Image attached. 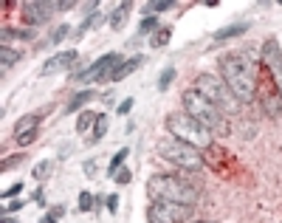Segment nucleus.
Returning <instances> with one entry per match:
<instances>
[{"mask_svg": "<svg viewBox=\"0 0 282 223\" xmlns=\"http://www.w3.org/2000/svg\"><path fill=\"white\" fill-rule=\"evenodd\" d=\"M20 192H23V181H17L9 189H3V198H14V195H20Z\"/></svg>", "mask_w": 282, "mask_h": 223, "instance_id": "nucleus-34", "label": "nucleus"}, {"mask_svg": "<svg viewBox=\"0 0 282 223\" xmlns=\"http://www.w3.org/2000/svg\"><path fill=\"white\" fill-rule=\"evenodd\" d=\"M158 156H161L167 164L178 167V170H186V173H195V170H203V156L197 147L178 141V138L167 136L158 141Z\"/></svg>", "mask_w": 282, "mask_h": 223, "instance_id": "nucleus-6", "label": "nucleus"}, {"mask_svg": "<svg viewBox=\"0 0 282 223\" xmlns=\"http://www.w3.org/2000/svg\"><path fill=\"white\" fill-rule=\"evenodd\" d=\"M169 37H172V29H167V26H161V29L153 34V40H150V45L153 48H164V45L169 43Z\"/></svg>", "mask_w": 282, "mask_h": 223, "instance_id": "nucleus-22", "label": "nucleus"}, {"mask_svg": "<svg viewBox=\"0 0 282 223\" xmlns=\"http://www.w3.org/2000/svg\"><path fill=\"white\" fill-rule=\"evenodd\" d=\"M192 215H195V206L169 203V201H153L147 209L150 223H189Z\"/></svg>", "mask_w": 282, "mask_h": 223, "instance_id": "nucleus-7", "label": "nucleus"}, {"mask_svg": "<svg viewBox=\"0 0 282 223\" xmlns=\"http://www.w3.org/2000/svg\"><path fill=\"white\" fill-rule=\"evenodd\" d=\"M70 34V26L68 23H62V26H56L54 31H51V37H48V45H56V43H62L65 37Z\"/></svg>", "mask_w": 282, "mask_h": 223, "instance_id": "nucleus-26", "label": "nucleus"}, {"mask_svg": "<svg viewBox=\"0 0 282 223\" xmlns=\"http://www.w3.org/2000/svg\"><path fill=\"white\" fill-rule=\"evenodd\" d=\"M189 223H215V220H189Z\"/></svg>", "mask_w": 282, "mask_h": 223, "instance_id": "nucleus-42", "label": "nucleus"}, {"mask_svg": "<svg viewBox=\"0 0 282 223\" xmlns=\"http://www.w3.org/2000/svg\"><path fill=\"white\" fill-rule=\"evenodd\" d=\"M85 173H88V175H93V173H96V161H88V164H85Z\"/></svg>", "mask_w": 282, "mask_h": 223, "instance_id": "nucleus-39", "label": "nucleus"}, {"mask_svg": "<svg viewBox=\"0 0 282 223\" xmlns=\"http://www.w3.org/2000/svg\"><path fill=\"white\" fill-rule=\"evenodd\" d=\"M23 161H26V156H23V153H17V156H12V159H3V173H9V170H12V167H20Z\"/></svg>", "mask_w": 282, "mask_h": 223, "instance_id": "nucleus-32", "label": "nucleus"}, {"mask_svg": "<svg viewBox=\"0 0 282 223\" xmlns=\"http://www.w3.org/2000/svg\"><path fill=\"white\" fill-rule=\"evenodd\" d=\"M130 110H133V99H124V102L119 105V110H116V113H119V116H127Z\"/></svg>", "mask_w": 282, "mask_h": 223, "instance_id": "nucleus-37", "label": "nucleus"}, {"mask_svg": "<svg viewBox=\"0 0 282 223\" xmlns=\"http://www.w3.org/2000/svg\"><path fill=\"white\" fill-rule=\"evenodd\" d=\"M161 29V26H158V17H144V20H141V26H138V31L141 34H155V31Z\"/></svg>", "mask_w": 282, "mask_h": 223, "instance_id": "nucleus-28", "label": "nucleus"}, {"mask_svg": "<svg viewBox=\"0 0 282 223\" xmlns=\"http://www.w3.org/2000/svg\"><path fill=\"white\" fill-rule=\"evenodd\" d=\"M127 57H121V54H116V51H110V54H105V57H99L93 65H88L79 77H74L77 82H82V85H91V82H107L110 80V73L119 68L121 62H124Z\"/></svg>", "mask_w": 282, "mask_h": 223, "instance_id": "nucleus-8", "label": "nucleus"}, {"mask_svg": "<svg viewBox=\"0 0 282 223\" xmlns=\"http://www.w3.org/2000/svg\"><path fill=\"white\" fill-rule=\"evenodd\" d=\"M31 201H37L40 206H45V195H42V189H37V192L31 195Z\"/></svg>", "mask_w": 282, "mask_h": 223, "instance_id": "nucleus-38", "label": "nucleus"}, {"mask_svg": "<svg viewBox=\"0 0 282 223\" xmlns=\"http://www.w3.org/2000/svg\"><path fill=\"white\" fill-rule=\"evenodd\" d=\"M147 195L153 201L183 203V206H195L197 198H200L197 187L186 184L183 178H175V175H153L147 181Z\"/></svg>", "mask_w": 282, "mask_h": 223, "instance_id": "nucleus-3", "label": "nucleus"}, {"mask_svg": "<svg viewBox=\"0 0 282 223\" xmlns=\"http://www.w3.org/2000/svg\"><path fill=\"white\" fill-rule=\"evenodd\" d=\"M23 206H26V201H9V203H6V209H3V212H6V215H12V212H20Z\"/></svg>", "mask_w": 282, "mask_h": 223, "instance_id": "nucleus-35", "label": "nucleus"}, {"mask_svg": "<svg viewBox=\"0 0 282 223\" xmlns=\"http://www.w3.org/2000/svg\"><path fill=\"white\" fill-rule=\"evenodd\" d=\"M79 212H93L96 209V195H91V192H79Z\"/></svg>", "mask_w": 282, "mask_h": 223, "instance_id": "nucleus-25", "label": "nucleus"}, {"mask_svg": "<svg viewBox=\"0 0 282 223\" xmlns=\"http://www.w3.org/2000/svg\"><path fill=\"white\" fill-rule=\"evenodd\" d=\"M40 138V130H31V133H26V136H20V138H14L17 141V147H31V144Z\"/></svg>", "mask_w": 282, "mask_h": 223, "instance_id": "nucleus-31", "label": "nucleus"}, {"mask_svg": "<svg viewBox=\"0 0 282 223\" xmlns=\"http://www.w3.org/2000/svg\"><path fill=\"white\" fill-rule=\"evenodd\" d=\"M192 88H195L197 94H203L223 116L240 113V105H243V102H240L237 96L229 91V85H226L220 77H215V73H197L195 82H192Z\"/></svg>", "mask_w": 282, "mask_h": 223, "instance_id": "nucleus-5", "label": "nucleus"}, {"mask_svg": "<svg viewBox=\"0 0 282 223\" xmlns=\"http://www.w3.org/2000/svg\"><path fill=\"white\" fill-rule=\"evenodd\" d=\"M93 99H96V91H77V94L70 96V102L65 105L62 113H82V108Z\"/></svg>", "mask_w": 282, "mask_h": 223, "instance_id": "nucleus-14", "label": "nucleus"}, {"mask_svg": "<svg viewBox=\"0 0 282 223\" xmlns=\"http://www.w3.org/2000/svg\"><path fill=\"white\" fill-rule=\"evenodd\" d=\"M260 65L271 73V80L276 82V88H279V94H282V48L276 43V37H268L265 43H262Z\"/></svg>", "mask_w": 282, "mask_h": 223, "instance_id": "nucleus-9", "label": "nucleus"}, {"mask_svg": "<svg viewBox=\"0 0 282 223\" xmlns=\"http://www.w3.org/2000/svg\"><path fill=\"white\" fill-rule=\"evenodd\" d=\"M0 223H17V220H14V217H9V215H3V220H0Z\"/></svg>", "mask_w": 282, "mask_h": 223, "instance_id": "nucleus-41", "label": "nucleus"}, {"mask_svg": "<svg viewBox=\"0 0 282 223\" xmlns=\"http://www.w3.org/2000/svg\"><path fill=\"white\" fill-rule=\"evenodd\" d=\"M107 127H110V119H107V113H99V119H96V127H93V136H91V144L102 141V138L107 136Z\"/></svg>", "mask_w": 282, "mask_h": 223, "instance_id": "nucleus-19", "label": "nucleus"}, {"mask_svg": "<svg viewBox=\"0 0 282 223\" xmlns=\"http://www.w3.org/2000/svg\"><path fill=\"white\" fill-rule=\"evenodd\" d=\"M141 65H144V54H133V57H127L124 62H121L119 68L110 73V80H107V82H121L124 77H130L133 71H138Z\"/></svg>", "mask_w": 282, "mask_h": 223, "instance_id": "nucleus-13", "label": "nucleus"}, {"mask_svg": "<svg viewBox=\"0 0 282 223\" xmlns=\"http://www.w3.org/2000/svg\"><path fill=\"white\" fill-rule=\"evenodd\" d=\"M181 102H183V110H186L195 122L203 124L212 136H229V133H232L229 119H226V116L220 113V110L215 108L203 94H197L195 88H186V91L181 94Z\"/></svg>", "mask_w": 282, "mask_h": 223, "instance_id": "nucleus-2", "label": "nucleus"}, {"mask_svg": "<svg viewBox=\"0 0 282 223\" xmlns=\"http://www.w3.org/2000/svg\"><path fill=\"white\" fill-rule=\"evenodd\" d=\"M105 206H107V212H110V215H116V212H119V195H116V192L107 195V198H105Z\"/></svg>", "mask_w": 282, "mask_h": 223, "instance_id": "nucleus-33", "label": "nucleus"}, {"mask_svg": "<svg viewBox=\"0 0 282 223\" xmlns=\"http://www.w3.org/2000/svg\"><path fill=\"white\" fill-rule=\"evenodd\" d=\"M31 130H40V113H26V116H20V119L14 122V138L26 136V133H31Z\"/></svg>", "mask_w": 282, "mask_h": 223, "instance_id": "nucleus-15", "label": "nucleus"}, {"mask_svg": "<svg viewBox=\"0 0 282 223\" xmlns=\"http://www.w3.org/2000/svg\"><path fill=\"white\" fill-rule=\"evenodd\" d=\"M51 170H54V161H48V159H45V161H40V164L34 167V178H37V181L48 178V175H51Z\"/></svg>", "mask_w": 282, "mask_h": 223, "instance_id": "nucleus-29", "label": "nucleus"}, {"mask_svg": "<svg viewBox=\"0 0 282 223\" xmlns=\"http://www.w3.org/2000/svg\"><path fill=\"white\" fill-rule=\"evenodd\" d=\"M246 31H248V23H234V26H229V29H220L218 34H215V40H218V43H226V40L246 34Z\"/></svg>", "mask_w": 282, "mask_h": 223, "instance_id": "nucleus-18", "label": "nucleus"}, {"mask_svg": "<svg viewBox=\"0 0 282 223\" xmlns=\"http://www.w3.org/2000/svg\"><path fill=\"white\" fill-rule=\"evenodd\" d=\"M220 80L229 85V91H232L243 105L257 99V85H260V80H257V65H254L248 51L226 54V57L220 59Z\"/></svg>", "mask_w": 282, "mask_h": 223, "instance_id": "nucleus-1", "label": "nucleus"}, {"mask_svg": "<svg viewBox=\"0 0 282 223\" xmlns=\"http://www.w3.org/2000/svg\"><path fill=\"white\" fill-rule=\"evenodd\" d=\"M169 9H175V3H164V0H158V3H144V15L153 17V15H161V12H169Z\"/></svg>", "mask_w": 282, "mask_h": 223, "instance_id": "nucleus-23", "label": "nucleus"}, {"mask_svg": "<svg viewBox=\"0 0 282 223\" xmlns=\"http://www.w3.org/2000/svg\"><path fill=\"white\" fill-rule=\"evenodd\" d=\"M20 51H14L12 45H0V62H3V68H9V65H14V62H20Z\"/></svg>", "mask_w": 282, "mask_h": 223, "instance_id": "nucleus-20", "label": "nucleus"}, {"mask_svg": "<svg viewBox=\"0 0 282 223\" xmlns=\"http://www.w3.org/2000/svg\"><path fill=\"white\" fill-rule=\"evenodd\" d=\"M113 181H116L119 187H124V184H130V181H133V173H130V167H121L119 173L113 175Z\"/></svg>", "mask_w": 282, "mask_h": 223, "instance_id": "nucleus-30", "label": "nucleus"}, {"mask_svg": "<svg viewBox=\"0 0 282 223\" xmlns=\"http://www.w3.org/2000/svg\"><path fill=\"white\" fill-rule=\"evenodd\" d=\"M54 12H56L54 3H48V0H26V3H23V23H26L28 29L45 26Z\"/></svg>", "mask_w": 282, "mask_h": 223, "instance_id": "nucleus-11", "label": "nucleus"}, {"mask_svg": "<svg viewBox=\"0 0 282 223\" xmlns=\"http://www.w3.org/2000/svg\"><path fill=\"white\" fill-rule=\"evenodd\" d=\"M40 223H56V217H51V215H42V217H40Z\"/></svg>", "mask_w": 282, "mask_h": 223, "instance_id": "nucleus-40", "label": "nucleus"}, {"mask_svg": "<svg viewBox=\"0 0 282 223\" xmlns=\"http://www.w3.org/2000/svg\"><path fill=\"white\" fill-rule=\"evenodd\" d=\"M130 12H133V3L130 0H124V3H119V6L113 9V15H110V29H124V23L127 17H130Z\"/></svg>", "mask_w": 282, "mask_h": 223, "instance_id": "nucleus-16", "label": "nucleus"}, {"mask_svg": "<svg viewBox=\"0 0 282 223\" xmlns=\"http://www.w3.org/2000/svg\"><path fill=\"white\" fill-rule=\"evenodd\" d=\"M96 119H99V113H93V110H82V113L77 116V133H93Z\"/></svg>", "mask_w": 282, "mask_h": 223, "instance_id": "nucleus-17", "label": "nucleus"}, {"mask_svg": "<svg viewBox=\"0 0 282 223\" xmlns=\"http://www.w3.org/2000/svg\"><path fill=\"white\" fill-rule=\"evenodd\" d=\"M167 133L178 141L189 144V147H197V150H209L212 147V133L203 127L200 122H195L186 110H178V113L167 116Z\"/></svg>", "mask_w": 282, "mask_h": 223, "instance_id": "nucleus-4", "label": "nucleus"}, {"mask_svg": "<svg viewBox=\"0 0 282 223\" xmlns=\"http://www.w3.org/2000/svg\"><path fill=\"white\" fill-rule=\"evenodd\" d=\"M99 23H102V15H91V17H85V20L79 23V29H77V40H79V37H85V31L93 29V26H99Z\"/></svg>", "mask_w": 282, "mask_h": 223, "instance_id": "nucleus-27", "label": "nucleus"}, {"mask_svg": "<svg viewBox=\"0 0 282 223\" xmlns=\"http://www.w3.org/2000/svg\"><path fill=\"white\" fill-rule=\"evenodd\" d=\"M127 156H130V150H127V147H121V150H119V153H116V156L110 159V164H107V175H116V173H119Z\"/></svg>", "mask_w": 282, "mask_h": 223, "instance_id": "nucleus-21", "label": "nucleus"}, {"mask_svg": "<svg viewBox=\"0 0 282 223\" xmlns=\"http://www.w3.org/2000/svg\"><path fill=\"white\" fill-rule=\"evenodd\" d=\"M48 215H51V217H56V220H59V217H65V203H56V206H51Z\"/></svg>", "mask_w": 282, "mask_h": 223, "instance_id": "nucleus-36", "label": "nucleus"}, {"mask_svg": "<svg viewBox=\"0 0 282 223\" xmlns=\"http://www.w3.org/2000/svg\"><path fill=\"white\" fill-rule=\"evenodd\" d=\"M262 73H265V80L257 85V96H260V105L262 110H265L271 119H276V116L282 113V94H279V88H276V82L271 80V73L262 68Z\"/></svg>", "mask_w": 282, "mask_h": 223, "instance_id": "nucleus-10", "label": "nucleus"}, {"mask_svg": "<svg viewBox=\"0 0 282 223\" xmlns=\"http://www.w3.org/2000/svg\"><path fill=\"white\" fill-rule=\"evenodd\" d=\"M172 80H175V65H167L161 71V77H158V91H167L172 85Z\"/></svg>", "mask_w": 282, "mask_h": 223, "instance_id": "nucleus-24", "label": "nucleus"}, {"mask_svg": "<svg viewBox=\"0 0 282 223\" xmlns=\"http://www.w3.org/2000/svg\"><path fill=\"white\" fill-rule=\"evenodd\" d=\"M79 62V51L77 48H68V51H59V54H54V57H48L45 62L40 65V77H54V73L59 71H68L70 65Z\"/></svg>", "mask_w": 282, "mask_h": 223, "instance_id": "nucleus-12", "label": "nucleus"}]
</instances>
